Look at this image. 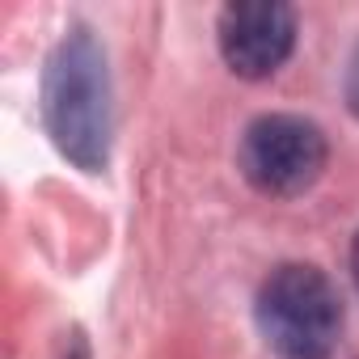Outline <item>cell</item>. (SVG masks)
<instances>
[{
  "instance_id": "cell-2",
  "label": "cell",
  "mask_w": 359,
  "mask_h": 359,
  "mask_svg": "<svg viewBox=\"0 0 359 359\" xmlns=\"http://www.w3.org/2000/svg\"><path fill=\"white\" fill-rule=\"evenodd\" d=\"M254 321L275 359H330L342 338V296L325 271L283 262L262 279Z\"/></svg>"
},
{
  "instance_id": "cell-6",
  "label": "cell",
  "mask_w": 359,
  "mask_h": 359,
  "mask_svg": "<svg viewBox=\"0 0 359 359\" xmlns=\"http://www.w3.org/2000/svg\"><path fill=\"white\" fill-rule=\"evenodd\" d=\"M351 275H355V283H359V233H355V245H351Z\"/></svg>"
},
{
  "instance_id": "cell-4",
  "label": "cell",
  "mask_w": 359,
  "mask_h": 359,
  "mask_svg": "<svg viewBox=\"0 0 359 359\" xmlns=\"http://www.w3.org/2000/svg\"><path fill=\"white\" fill-rule=\"evenodd\" d=\"M224 64L245 81L275 76L296 47V9L283 0H241L220 13L216 26Z\"/></svg>"
},
{
  "instance_id": "cell-1",
  "label": "cell",
  "mask_w": 359,
  "mask_h": 359,
  "mask_svg": "<svg viewBox=\"0 0 359 359\" xmlns=\"http://www.w3.org/2000/svg\"><path fill=\"white\" fill-rule=\"evenodd\" d=\"M43 127L60 156L85 173L110 165L114 144V89L106 51L89 26H72L43 68Z\"/></svg>"
},
{
  "instance_id": "cell-5",
  "label": "cell",
  "mask_w": 359,
  "mask_h": 359,
  "mask_svg": "<svg viewBox=\"0 0 359 359\" xmlns=\"http://www.w3.org/2000/svg\"><path fill=\"white\" fill-rule=\"evenodd\" d=\"M342 93H346V106H351V114L359 118V47L351 51V64H346V81H342Z\"/></svg>"
},
{
  "instance_id": "cell-7",
  "label": "cell",
  "mask_w": 359,
  "mask_h": 359,
  "mask_svg": "<svg viewBox=\"0 0 359 359\" xmlns=\"http://www.w3.org/2000/svg\"><path fill=\"white\" fill-rule=\"evenodd\" d=\"M72 359H89V355H85V342H81V338H76V346H72Z\"/></svg>"
},
{
  "instance_id": "cell-3",
  "label": "cell",
  "mask_w": 359,
  "mask_h": 359,
  "mask_svg": "<svg viewBox=\"0 0 359 359\" xmlns=\"http://www.w3.org/2000/svg\"><path fill=\"white\" fill-rule=\"evenodd\" d=\"M325 161H330L325 131L300 114L254 118L237 148V165L245 173V182L271 199H296L309 187H317Z\"/></svg>"
}]
</instances>
